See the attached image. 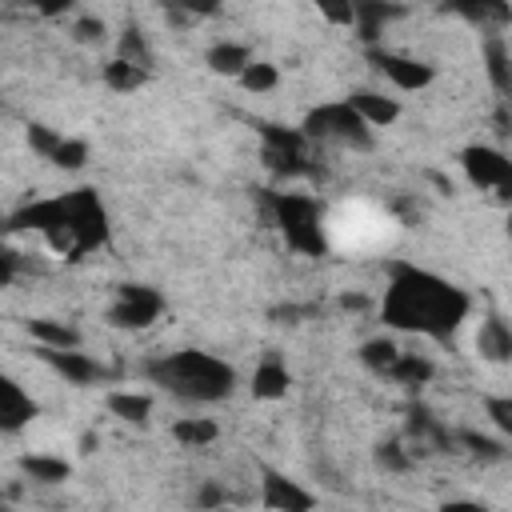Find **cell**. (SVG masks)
Returning a JSON list of instances; mask_svg holds the SVG:
<instances>
[{
	"label": "cell",
	"instance_id": "24",
	"mask_svg": "<svg viewBox=\"0 0 512 512\" xmlns=\"http://www.w3.org/2000/svg\"><path fill=\"white\" fill-rule=\"evenodd\" d=\"M236 80H240L248 92H256V96H260V92H272V88L280 84V72H276V64H268V60H252Z\"/></svg>",
	"mask_w": 512,
	"mask_h": 512
},
{
	"label": "cell",
	"instance_id": "16",
	"mask_svg": "<svg viewBox=\"0 0 512 512\" xmlns=\"http://www.w3.org/2000/svg\"><path fill=\"white\" fill-rule=\"evenodd\" d=\"M20 472L36 484H64L72 476V464L64 456H48V452H32V456H20Z\"/></svg>",
	"mask_w": 512,
	"mask_h": 512
},
{
	"label": "cell",
	"instance_id": "12",
	"mask_svg": "<svg viewBox=\"0 0 512 512\" xmlns=\"http://www.w3.org/2000/svg\"><path fill=\"white\" fill-rule=\"evenodd\" d=\"M344 104H348L368 128H388V124L400 120V104H396V96H384L380 88H352Z\"/></svg>",
	"mask_w": 512,
	"mask_h": 512
},
{
	"label": "cell",
	"instance_id": "17",
	"mask_svg": "<svg viewBox=\"0 0 512 512\" xmlns=\"http://www.w3.org/2000/svg\"><path fill=\"white\" fill-rule=\"evenodd\" d=\"M248 64H252L248 44H236V40H216V44L208 48V68H212L216 76H240Z\"/></svg>",
	"mask_w": 512,
	"mask_h": 512
},
{
	"label": "cell",
	"instance_id": "3",
	"mask_svg": "<svg viewBox=\"0 0 512 512\" xmlns=\"http://www.w3.org/2000/svg\"><path fill=\"white\" fill-rule=\"evenodd\" d=\"M272 220L284 232L288 248L304 252V256H324L328 236H324V212L312 196L304 192H276L272 196Z\"/></svg>",
	"mask_w": 512,
	"mask_h": 512
},
{
	"label": "cell",
	"instance_id": "23",
	"mask_svg": "<svg viewBox=\"0 0 512 512\" xmlns=\"http://www.w3.org/2000/svg\"><path fill=\"white\" fill-rule=\"evenodd\" d=\"M484 60H488V76H492V84H496V92H508V44L500 40V36H492L488 44H484Z\"/></svg>",
	"mask_w": 512,
	"mask_h": 512
},
{
	"label": "cell",
	"instance_id": "34",
	"mask_svg": "<svg viewBox=\"0 0 512 512\" xmlns=\"http://www.w3.org/2000/svg\"><path fill=\"white\" fill-rule=\"evenodd\" d=\"M12 276H16V256L0 244V288H4V284H12Z\"/></svg>",
	"mask_w": 512,
	"mask_h": 512
},
{
	"label": "cell",
	"instance_id": "18",
	"mask_svg": "<svg viewBox=\"0 0 512 512\" xmlns=\"http://www.w3.org/2000/svg\"><path fill=\"white\" fill-rule=\"evenodd\" d=\"M216 436H220V424L208 420V416H180L172 424V440L184 444V448H208Z\"/></svg>",
	"mask_w": 512,
	"mask_h": 512
},
{
	"label": "cell",
	"instance_id": "10",
	"mask_svg": "<svg viewBox=\"0 0 512 512\" xmlns=\"http://www.w3.org/2000/svg\"><path fill=\"white\" fill-rule=\"evenodd\" d=\"M40 360L52 368V372H60L68 384H76V388H88V384H100L108 372H104V364L100 360H92L88 352H80V348H68V352H56V348H40Z\"/></svg>",
	"mask_w": 512,
	"mask_h": 512
},
{
	"label": "cell",
	"instance_id": "4",
	"mask_svg": "<svg viewBox=\"0 0 512 512\" xmlns=\"http://www.w3.org/2000/svg\"><path fill=\"white\" fill-rule=\"evenodd\" d=\"M304 140H324V144H340V148H356V152H368L372 148V128L344 104H320L304 116V128H300Z\"/></svg>",
	"mask_w": 512,
	"mask_h": 512
},
{
	"label": "cell",
	"instance_id": "11",
	"mask_svg": "<svg viewBox=\"0 0 512 512\" xmlns=\"http://www.w3.org/2000/svg\"><path fill=\"white\" fill-rule=\"evenodd\" d=\"M36 412V400L20 388V380L0 372V432H24L36 420Z\"/></svg>",
	"mask_w": 512,
	"mask_h": 512
},
{
	"label": "cell",
	"instance_id": "35",
	"mask_svg": "<svg viewBox=\"0 0 512 512\" xmlns=\"http://www.w3.org/2000/svg\"><path fill=\"white\" fill-rule=\"evenodd\" d=\"M440 512H492V508L476 504V500H448V504H440Z\"/></svg>",
	"mask_w": 512,
	"mask_h": 512
},
{
	"label": "cell",
	"instance_id": "22",
	"mask_svg": "<svg viewBox=\"0 0 512 512\" xmlns=\"http://www.w3.org/2000/svg\"><path fill=\"white\" fill-rule=\"evenodd\" d=\"M388 376L396 384H428L432 380V360L428 356H416V352H400L396 364L388 368Z\"/></svg>",
	"mask_w": 512,
	"mask_h": 512
},
{
	"label": "cell",
	"instance_id": "28",
	"mask_svg": "<svg viewBox=\"0 0 512 512\" xmlns=\"http://www.w3.org/2000/svg\"><path fill=\"white\" fill-rule=\"evenodd\" d=\"M376 464H380V468H388V472H404L412 460H408V452H404V444H400V440H388V444H380V448H376Z\"/></svg>",
	"mask_w": 512,
	"mask_h": 512
},
{
	"label": "cell",
	"instance_id": "5",
	"mask_svg": "<svg viewBox=\"0 0 512 512\" xmlns=\"http://www.w3.org/2000/svg\"><path fill=\"white\" fill-rule=\"evenodd\" d=\"M64 228L72 236V256H84L100 244H108V212L96 188L64 192Z\"/></svg>",
	"mask_w": 512,
	"mask_h": 512
},
{
	"label": "cell",
	"instance_id": "8",
	"mask_svg": "<svg viewBox=\"0 0 512 512\" xmlns=\"http://www.w3.org/2000/svg\"><path fill=\"white\" fill-rule=\"evenodd\" d=\"M372 64L380 68V76L400 88V92H420L436 80V68L428 60H416V56H404V52H388V48H372Z\"/></svg>",
	"mask_w": 512,
	"mask_h": 512
},
{
	"label": "cell",
	"instance_id": "1",
	"mask_svg": "<svg viewBox=\"0 0 512 512\" xmlns=\"http://www.w3.org/2000/svg\"><path fill=\"white\" fill-rule=\"evenodd\" d=\"M472 312V296L452 280L416 268L408 260L388 264V288L380 304V320L396 332H416L432 340H448Z\"/></svg>",
	"mask_w": 512,
	"mask_h": 512
},
{
	"label": "cell",
	"instance_id": "30",
	"mask_svg": "<svg viewBox=\"0 0 512 512\" xmlns=\"http://www.w3.org/2000/svg\"><path fill=\"white\" fill-rule=\"evenodd\" d=\"M484 408H488V416H492V424L500 432H512V400L508 396H488Z\"/></svg>",
	"mask_w": 512,
	"mask_h": 512
},
{
	"label": "cell",
	"instance_id": "2",
	"mask_svg": "<svg viewBox=\"0 0 512 512\" xmlns=\"http://www.w3.org/2000/svg\"><path fill=\"white\" fill-rule=\"evenodd\" d=\"M152 384H160L168 396L188 400V404H220L236 392V372L220 356L204 348H180L172 356H160L148 364Z\"/></svg>",
	"mask_w": 512,
	"mask_h": 512
},
{
	"label": "cell",
	"instance_id": "27",
	"mask_svg": "<svg viewBox=\"0 0 512 512\" xmlns=\"http://www.w3.org/2000/svg\"><path fill=\"white\" fill-rule=\"evenodd\" d=\"M60 132L56 128H48V124H28V144H32V152H40L44 160H52V152L60 148Z\"/></svg>",
	"mask_w": 512,
	"mask_h": 512
},
{
	"label": "cell",
	"instance_id": "19",
	"mask_svg": "<svg viewBox=\"0 0 512 512\" xmlns=\"http://www.w3.org/2000/svg\"><path fill=\"white\" fill-rule=\"evenodd\" d=\"M108 412L120 416V420H128V424H144V420L152 416V396H144V392H128V388L108 392Z\"/></svg>",
	"mask_w": 512,
	"mask_h": 512
},
{
	"label": "cell",
	"instance_id": "36",
	"mask_svg": "<svg viewBox=\"0 0 512 512\" xmlns=\"http://www.w3.org/2000/svg\"><path fill=\"white\" fill-rule=\"evenodd\" d=\"M344 308H364V296H344Z\"/></svg>",
	"mask_w": 512,
	"mask_h": 512
},
{
	"label": "cell",
	"instance_id": "15",
	"mask_svg": "<svg viewBox=\"0 0 512 512\" xmlns=\"http://www.w3.org/2000/svg\"><path fill=\"white\" fill-rule=\"evenodd\" d=\"M288 384H292V372L280 360H264L252 372V396L256 400H280V396H288Z\"/></svg>",
	"mask_w": 512,
	"mask_h": 512
},
{
	"label": "cell",
	"instance_id": "20",
	"mask_svg": "<svg viewBox=\"0 0 512 512\" xmlns=\"http://www.w3.org/2000/svg\"><path fill=\"white\" fill-rule=\"evenodd\" d=\"M104 84H108L112 92H136V88H144V84H148V68H140V64H128V60L112 56V60L104 64Z\"/></svg>",
	"mask_w": 512,
	"mask_h": 512
},
{
	"label": "cell",
	"instance_id": "31",
	"mask_svg": "<svg viewBox=\"0 0 512 512\" xmlns=\"http://www.w3.org/2000/svg\"><path fill=\"white\" fill-rule=\"evenodd\" d=\"M460 440H464L476 456H484V460H500V456H504V444H500V440H488V436H476V432H460Z\"/></svg>",
	"mask_w": 512,
	"mask_h": 512
},
{
	"label": "cell",
	"instance_id": "33",
	"mask_svg": "<svg viewBox=\"0 0 512 512\" xmlns=\"http://www.w3.org/2000/svg\"><path fill=\"white\" fill-rule=\"evenodd\" d=\"M320 12L336 24H352V4H320Z\"/></svg>",
	"mask_w": 512,
	"mask_h": 512
},
{
	"label": "cell",
	"instance_id": "6",
	"mask_svg": "<svg viewBox=\"0 0 512 512\" xmlns=\"http://www.w3.org/2000/svg\"><path fill=\"white\" fill-rule=\"evenodd\" d=\"M160 312H164V300H160L156 288H148V284H124L120 296H116V304L108 308V324L112 328H128V332H140V328L156 324Z\"/></svg>",
	"mask_w": 512,
	"mask_h": 512
},
{
	"label": "cell",
	"instance_id": "21",
	"mask_svg": "<svg viewBox=\"0 0 512 512\" xmlns=\"http://www.w3.org/2000/svg\"><path fill=\"white\" fill-rule=\"evenodd\" d=\"M396 356H400V344L388 340V336H372V340L360 344V364L372 368V372H380V376H388V368L396 364Z\"/></svg>",
	"mask_w": 512,
	"mask_h": 512
},
{
	"label": "cell",
	"instance_id": "13",
	"mask_svg": "<svg viewBox=\"0 0 512 512\" xmlns=\"http://www.w3.org/2000/svg\"><path fill=\"white\" fill-rule=\"evenodd\" d=\"M476 352L492 364H504L512 356V332L504 324V316H488L480 320V332H476Z\"/></svg>",
	"mask_w": 512,
	"mask_h": 512
},
{
	"label": "cell",
	"instance_id": "14",
	"mask_svg": "<svg viewBox=\"0 0 512 512\" xmlns=\"http://www.w3.org/2000/svg\"><path fill=\"white\" fill-rule=\"evenodd\" d=\"M28 332H32V340H36L40 348H56V352L80 348V332H76L72 324H64V320L40 316V320H28Z\"/></svg>",
	"mask_w": 512,
	"mask_h": 512
},
{
	"label": "cell",
	"instance_id": "7",
	"mask_svg": "<svg viewBox=\"0 0 512 512\" xmlns=\"http://www.w3.org/2000/svg\"><path fill=\"white\" fill-rule=\"evenodd\" d=\"M460 164L476 188H496L500 196L512 188V160L492 144H468L460 152Z\"/></svg>",
	"mask_w": 512,
	"mask_h": 512
},
{
	"label": "cell",
	"instance_id": "29",
	"mask_svg": "<svg viewBox=\"0 0 512 512\" xmlns=\"http://www.w3.org/2000/svg\"><path fill=\"white\" fill-rule=\"evenodd\" d=\"M72 36H76L80 44H100V40H104V20H100V16H80V20L72 24Z\"/></svg>",
	"mask_w": 512,
	"mask_h": 512
},
{
	"label": "cell",
	"instance_id": "26",
	"mask_svg": "<svg viewBox=\"0 0 512 512\" xmlns=\"http://www.w3.org/2000/svg\"><path fill=\"white\" fill-rule=\"evenodd\" d=\"M120 60L148 68V44H144L140 28H124V32H120Z\"/></svg>",
	"mask_w": 512,
	"mask_h": 512
},
{
	"label": "cell",
	"instance_id": "25",
	"mask_svg": "<svg viewBox=\"0 0 512 512\" xmlns=\"http://www.w3.org/2000/svg\"><path fill=\"white\" fill-rule=\"evenodd\" d=\"M52 164H56V168H64V172H80V168L88 164V144H84V140L64 136V140H60V148L52 152Z\"/></svg>",
	"mask_w": 512,
	"mask_h": 512
},
{
	"label": "cell",
	"instance_id": "9",
	"mask_svg": "<svg viewBox=\"0 0 512 512\" xmlns=\"http://www.w3.org/2000/svg\"><path fill=\"white\" fill-rule=\"evenodd\" d=\"M260 508L264 512H312L316 496L300 480H292L276 468H264L260 472Z\"/></svg>",
	"mask_w": 512,
	"mask_h": 512
},
{
	"label": "cell",
	"instance_id": "32",
	"mask_svg": "<svg viewBox=\"0 0 512 512\" xmlns=\"http://www.w3.org/2000/svg\"><path fill=\"white\" fill-rule=\"evenodd\" d=\"M224 500H228V492H224V484H216V480H208V484L196 492V508H204V512L220 508Z\"/></svg>",
	"mask_w": 512,
	"mask_h": 512
},
{
	"label": "cell",
	"instance_id": "37",
	"mask_svg": "<svg viewBox=\"0 0 512 512\" xmlns=\"http://www.w3.org/2000/svg\"><path fill=\"white\" fill-rule=\"evenodd\" d=\"M0 512H4V496H0Z\"/></svg>",
	"mask_w": 512,
	"mask_h": 512
}]
</instances>
